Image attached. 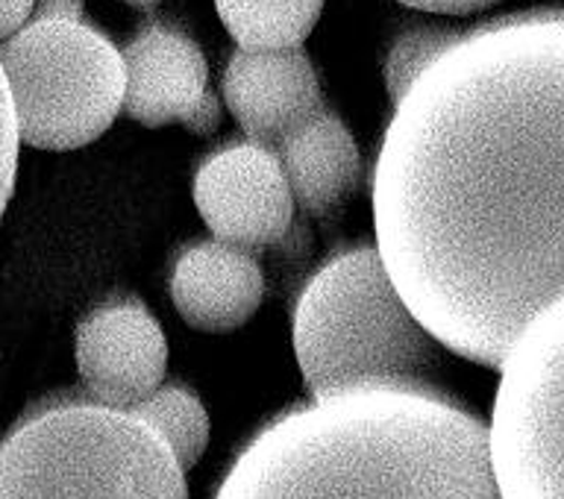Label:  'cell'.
Here are the masks:
<instances>
[{"mask_svg": "<svg viewBox=\"0 0 564 499\" xmlns=\"http://www.w3.org/2000/svg\"><path fill=\"white\" fill-rule=\"evenodd\" d=\"M370 209L414 321L500 370L564 300V18L535 9L456 35L394 100Z\"/></svg>", "mask_w": 564, "mask_h": 499, "instance_id": "1", "label": "cell"}, {"mask_svg": "<svg viewBox=\"0 0 564 499\" xmlns=\"http://www.w3.org/2000/svg\"><path fill=\"white\" fill-rule=\"evenodd\" d=\"M215 499H500L485 423L449 394L365 388L273 417Z\"/></svg>", "mask_w": 564, "mask_h": 499, "instance_id": "2", "label": "cell"}, {"mask_svg": "<svg viewBox=\"0 0 564 499\" xmlns=\"http://www.w3.org/2000/svg\"><path fill=\"white\" fill-rule=\"evenodd\" d=\"M294 356L312 400L365 388L447 394L438 341L370 247L335 256L308 280L294 308Z\"/></svg>", "mask_w": 564, "mask_h": 499, "instance_id": "3", "label": "cell"}, {"mask_svg": "<svg viewBox=\"0 0 564 499\" xmlns=\"http://www.w3.org/2000/svg\"><path fill=\"white\" fill-rule=\"evenodd\" d=\"M0 499H188V485L148 423L77 394L9 432Z\"/></svg>", "mask_w": 564, "mask_h": 499, "instance_id": "4", "label": "cell"}, {"mask_svg": "<svg viewBox=\"0 0 564 499\" xmlns=\"http://www.w3.org/2000/svg\"><path fill=\"white\" fill-rule=\"evenodd\" d=\"M0 70L18 141L30 148H86L121 112V51L83 18L26 21L0 42Z\"/></svg>", "mask_w": 564, "mask_h": 499, "instance_id": "5", "label": "cell"}, {"mask_svg": "<svg viewBox=\"0 0 564 499\" xmlns=\"http://www.w3.org/2000/svg\"><path fill=\"white\" fill-rule=\"evenodd\" d=\"M485 426L500 499H564V300L523 329L500 365Z\"/></svg>", "mask_w": 564, "mask_h": 499, "instance_id": "6", "label": "cell"}, {"mask_svg": "<svg viewBox=\"0 0 564 499\" xmlns=\"http://www.w3.org/2000/svg\"><path fill=\"white\" fill-rule=\"evenodd\" d=\"M194 203L215 241L264 250L282 241L294 220V200L276 153L262 144H229L200 165Z\"/></svg>", "mask_w": 564, "mask_h": 499, "instance_id": "7", "label": "cell"}, {"mask_svg": "<svg viewBox=\"0 0 564 499\" xmlns=\"http://www.w3.org/2000/svg\"><path fill=\"white\" fill-rule=\"evenodd\" d=\"M121 59V112L132 121L150 130L176 121L197 135L218 127L220 106L209 88V65L192 35L156 21L141 26Z\"/></svg>", "mask_w": 564, "mask_h": 499, "instance_id": "8", "label": "cell"}, {"mask_svg": "<svg viewBox=\"0 0 564 499\" xmlns=\"http://www.w3.org/2000/svg\"><path fill=\"white\" fill-rule=\"evenodd\" d=\"M74 356L83 397L109 409L127 412L165 382V333L135 300H109L88 312L77 326Z\"/></svg>", "mask_w": 564, "mask_h": 499, "instance_id": "9", "label": "cell"}, {"mask_svg": "<svg viewBox=\"0 0 564 499\" xmlns=\"http://www.w3.org/2000/svg\"><path fill=\"white\" fill-rule=\"evenodd\" d=\"M224 100L247 139L271 150L324 112L317 74L300 47L232 53L224 70Z\"/></svg>", "mask_w": 564, "mask_h": 499, "instance_id": "10", "label": "cell"}, {"mask_svg": "<svg viewBox=\"0 0 564 499\" xmlns=\"http://www.w3.org/2000/svg\"><path fill=\"white\" fill-rule=\"evenodd\" d=\"M264 273L253 253L224 241L188 247L171 273V300L185 324L200 333H236L259 312Z\"/></svg>", "mask_w": 564, "mask_h": 499, "instance_id": "11", "label": "cell"}, {"mask_svg": "<svg viewBox=\"0 0 564 499\" xmlns=\"http://www.w3.org/2000/svg\"><path fill=\"white\" fill-rule=\"evenodd\" d=\"M289 183L291 200L308 215H329L359 180V148L333 112H317L273 148Z\"/></svg>", "mask_w": 564, "mask_h": 499, "instance_id": "12", "label": "cell"}, {"mask_svg": "<svg viewBox=\"0 0 564 499\" xmlns=\"http://www.w3.org/2000/svg\"><path fill=\"white\" fill-rule=\"evenodd\" d=\"M238 51H294L324 12V0H215Z\"/></svg>", "mask_w": 564, "mask_h": 499, "instance_id": "13", "label": "cell"}, {"mask_svg": "<svg viewBox=\"0 0 564 499\" xmlns=\"http://www.w3.org/2000/svg\"><path fill=\"white\" fill-rule=\"evenodd\" d=\"M132 417H139L165 441L167 449L174 453L176 465L192 470L209 444V414L203 409L197 397L183 386H162L141 403L127 409Z\"/></svg>", "mask_w": 564, "mask_h": 499, "instance_id": "14", "label": "cell"}, {"mask_svg": "<svg viewBox=\"0 0 564 499\" xmlns=\"http://www.w3.org/2000/svg\"><path fill=\"white\" fill-rule=\"evenodd\" d=\"M458 33H447V30H432V26H423V30H412V33L400 35L391 51H388L386 59V88L388 97L397 100L403 95L409 83H412L417 74H421L426 65H430L435 56H438L444 47H447Z\"/></svg>", "mask_w": 564, "mask_h": 499, "instance_id": "15", "label": "cell"}, {"mask_svg": "<svg viewBox=\"0 0 564 499\" xmlns=\"http://www.w3.org/2000/svg\"><path fill=\"white\" fill-rule=\"evenodd\" d=\"M18 127L15 112H12V100H9L7 79L0 70V220L7 215V206L15 192V174H18Z\"/></svg>", "mask_w": 564, "mask_h": 499, "instance_id": "16", "label": "cell"}, {"mask_svg": "<svg viewBox=\"0 0 564 499\" xmlns=\"http://www.w3.org/2000/svg\"><path fill=\"white\" fill-rule=\"evenodd\" d=\"M400 3L412 9H423V12H441V15H467V12L494 7L500 0H400Z\"/></svg>", "mask_w": 564, "mask_h": 499, "instance_id": "17", "label": "cell"}, {"mask_svg": "<svg viewBox=\"0 0 564 499\" xmlns=\"http://www.w3.org/2000/svg\"><path fill=\"white\" fill-rule=\"evenodd\" d=\"M35 0H0V42L18 33L33 15Z\"/></svg>", "mask_w": 564, "mask_h": 499, "instance_id": "18", "label": "cell"}, {"mask_svg": "<svg viewBox=\"0 0 564 499\" xmlns=\"http://www.w3.org/2000/svg\"><path fill=\"white\" fill-rule=\"evenodd\" d=\"M79 15H83V0H35L30 21H51V18L79 21Z\"/></svg>", "mask_w": 564, "mask_h": 499, "instance_id": "19", "label": "cell"}, {"mask_svg": "<svg viewBox=\"0 0 564 499\" xmlns=\"http://www.w3.org/2000/svg\"><path fill=\"white\" fill-rule=\"evenodd\" d=\"M123 3H130V7H135V9H153L159 0H123Z\"/></svg>", "mask_w": 564, "mask_h": 499, "instance_id": "20", "label": "cell"}]
</instances>
